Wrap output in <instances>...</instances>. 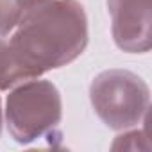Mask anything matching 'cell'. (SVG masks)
<instances>
[{
	"instance_id": "obj_1",
	"label": "cell",
	"mask_w": 152,
	"mask_h": 152,
	"mask_svg": "<svg viewBox=\"0 0 152 152\" xmlns=\"http://www.w3.org/2000/svg\"><path fill=\"white\" fill-rule=\"evenodd\" d=\"M9 45L34 79L75 61L88 45V18L77 0H47L23 11Z\"/></svg>"
},
{
	"instance_id": "obj_2",
	"label": "cell",
	"mask_w": 152,
	"mask_h": 152,
	"mask_svg": "<svg viewBox=\"0 0 152 152\" xmlns=\"http://www.w3.org/2000/svg\"><path fill=\"white\" fill-rule=\"evenodd\" d=\"M90 100L97 116L115 131L138 125L147 115L150 91L140 75L129 70H106L90 86Z\"/></svg>"
},
{
	"instance_id": "obj_3",
	"label": "cell",
	"mask_w": 152,
	"mask_h": 152,
	"mask_svg": "<svg viewBox=\"0 0 152 152\" xmlns=\"http://www.w3.org/2000/svg\"><path fill=\"white\" fill-rule=\"evenodd\" d=\"M63 116L59 90L50 81L16 84L6 102V122L15 141L25 145L56 129Z\"/></svg>"
},
{
	"instance_id": "obj_4",
	"label": "cell",
	"mask_w": 152,
	"mask_h": 152,
	"mask_svg": "<svg viewBox=\"0 0 152 152\" xmlns=\"http://www.w3.org/2000/svg\"><path fill=\"white\" fill-rule=\"evenodd\" d=\"M116 47L131 54L150 50V0H107Z\"/></svg>"
},
{
	"instance_id": "obj_5",
	"label": "cell",
	"mask_w": 152,
	"mask_h": 152,
	"mask_svg": "<svg viewBox=\"0 0 152 152\" xmlns=\"http://www.w3.org/2000/svg\"><path fill=\"white\" fill-rule=\"evenodd\" d=\"M29 79H34L31 72L16 57L9 41L0 38V90L15 88L16 84L25 83Z\"/></svg>"
},
{
	"instance_id": "obj_6",
	"label": "cell",
	"mask_w": 152,
	"mask_h": 152,
	"mask_svg": "<svg viewBox=\"0 0 152 152\" xmlns=\"http://www.w3.org/2000/svg\"><path fill=\"white\" fill-rule=\"evenodd\" d=\"M23 15L22 0H0V38L15 29Z\"/></svg>"
},
{
	"instance_id": "obj_7",
	"label": "cell",
	"mask_w": 152,
	"mask_h": 152,
	"mask_svg": "<svg viewBox=\"0 0 152 152\" xmlns=\"http://www.w3.org/2000/svg\"><path fill=\"white\" fill-rule=\"evenodd\" d=\"M43 2H47V0H22V6H23V11H25L29 7L38 6V4H43Z\"/></svg>"
},
{
	"instance_id": "obj_8",
	"label": "cell",
	"mask_w": 152,
	"mask_h": 152,
	"mask_svg": "<svg viewBox=\"0 0 152 152\" xmlns=\"http://www.w3.org/2000/svg\"><path fill=\"white\" fill-rule=\"evenodd\" d=\"M0 132H2V107H0Z\"/></svg>"
}]
</instances>
